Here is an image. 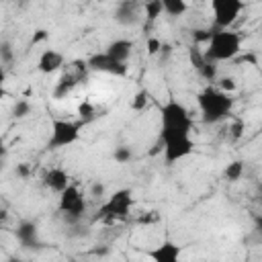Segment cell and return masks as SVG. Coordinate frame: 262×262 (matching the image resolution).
<instances>
[{
  "instance_id": "obj_23",
  "label": "cell",
  "mask_w": 262,
  "mask_h": 262,
  "mask_svg": "<svg viewBox=\"0 0 262 262\" xmlns=\"http://www.w3.org/2000/svg\"><path fill=\"white\" fill-rule=\"evenodd\" d=\"M0 57H2V63H10L12 61V49H10V43L8 41H2V45H0Z\"/></svg>"
},
{
  "instance_id": "obj_2",
  "label": "cell",
  "mask_w": 262,
  "mask_h": 262,
  "mask_svg": "<svg viewBox=\"0 0 262 262\" xmlns=\"http://www.w3.org/2000/svg\"><path fill=\"white\" fill-rule=\"evenodd\" d=\"M242 49V37L231 29H215L207 39L205 57L211 61H227L233 59Z\"/></svg>"
},
{
  "instance_id": "obj_16",
  "label": "cell",
  "mask_w": 262,
  "mask_h": 262,
  "mask_svg": "<svg viewBox=\"0 0 262 262\" xmlns=\"http://www.w3.org/2000/svg\"><path fill=\"white\" fill-rule=\"evenodd\" d=\"M162 8L168 16H182L188 10V2L186 0H160Z\"/></svg>"
},
{
  "instance_id": "obj_22",
  "label": "cell",
  "mask_w": 262,
  "mask_h": 262,
  "mask_svg": "<svg viewBox=\"0 0 262 262\" xmlns=\"http://www.w3.org/2000/svg\"><path fill=\"white\" fill-rule=\"evenodd\" d=\"M147 100H149L147 90H139V92L135 94V98L131 100V108H133V111H143V108L147 106Z\"/></svg>"
},
{
  "instance_id": "obj_3",
  "label": "cell",
  "mask_w": 262,
  "mask_h": 262,
  "mask_svg": "<svg viewBox=\"0 0 262 262\" xmlns=\"http://www.w3.org/2000/svg\"><path fill=\"white\" fill-rule=\"evenodd\" d=\"M168 133H192L190 111L176 98L166 100L160 108V135Z\"/></svg>"
},
{
  "instance_id": "obj_17",
  "label": "cell",
  "mask_w": 262,
  "mask_h": 262,
  "mask_svg": "<svg viewBox=\"0 0 262 262\" xmlns=\"http://www.w3.org/2000/svg\"><path fill=\"white\" fill-rule=\"evenodd\" d=\"M225 178L227 180H231V182H235V180H239L242 178V174H244V162L242 160H233V162H229L227 166H225Z\"/></svg>"
},
{
  "instance_id": "obj_4",
  "label": "cell",
  "mask_w": 262,
  "mask_h": 262,
  "mask_svg": "<svg viewBox=\"0 0 262 262\" xmlns=\"http://www.w3.org/2000/svg\"><path fill=\"white\" fill-rule=\"evenodd\" d=\"M57 209H59L66 223H78L84 217V213L88 209V203H86V196L80 192V188L70 184L63 192H59Z\"/></svg>"
},
{
  "instance_id": "obj_10",
  "label": "cell",
  "mask_w": 262,
  "mask_h": 262,
  "mask_svg": "<svg viewBox=\"0 0 262 262\" xmlns=\"http://www.w3.org/2000/svg\"><path fill=\"white\" fill-rule=\"evenodd\" d=\"M141 8H143L141 0H119L113 10V18L121 27H135L141 20Z\"/></svg>"
},
{
  "instance_id": "obj_13",
  "label": "cell",
  "mask_w": 262,
  "mask_h": 262,
  "mask_svg": "<svg viewBox=\"0 0 262 262\" xmlns=\"http://www.w3.org/2000/svg\"><path fill=\"white\" fill-rule=\"evenodd\" d=\"M41 182H43L45 188H49V190H53V192L59 194V192H63V190L70 186V174H68L63 168L53 166V168H49V170L43 172Z\"/></svg>"
},
{
  "instance_id": "obj_25",
  "label": "cell",
  "mask_w": 262,
  "mask_h": 262,
  "mask_svg": "<svg viewBox=\"0 0 262 262\" xmlns=\"http://www.w3.org/2000/svg\"><path fill=\"white\" fill-rule=\"evenodd\" d=\"M162 47H164V45H162V41H160V39H156V37H149V39H147V51H149L151 55H156Z\"/></svg>"
},
{
  "instance_id": "obj_8",
  "label": "cell",
  "mask_w": 262,
  "mask_h": 262,
  "mask_svg": "<svg viewBox=\"0 0 262 262\" xmlns=\"http://www.w3.org/2000/svg\"><path fill=\"white\" fill-rule=\"evenodd\" d=\"M244 10L242 0H211V14L215 29H231Z\"/></svg>"
},
{
  "instance_id": "obj_19",
  "label": "cell",
  "mask_w": 262,
  "mask_h": 262,
  "mask_svg": "<svg viewBox=\"0 0 262 262\" xmlns=\"http://www.w3.org/2000/svg\"><path fill=\"white\" fill-rule=\"evenodd\" d=\"M143 10H145L147 20H156V18L164 12V8H162V2H160V0H143Z\"/></svg>"
},
{
  "instance_id": "obj_9",
  "label": "cell",
  "mask_w": 262,
  "mask_h": 262,
  "mask_svg": "<svg viewBox=\"0 0 262 262\" xmlns=\"http://www.w3.org/2000/svg\"><path fill=\"white\" fill-rule=\"evenodd\" d=\"M86 66L92 72H102V74H111V76H127V63L111 57L106 51L92 53L86 59Z\"/></svg>"
},
{
  "instance_id": "obj_27",
  "label": "cell",
  "mask_w": 262,
  "mask_h": 262,
  "mask_svg": "<svg viewBox=\"0 0 262 262\" xmlns=\"http://www.w3.org/2000/svg\"><path fill=\"white\" fill-rule=\"evenodd\" d=\"M23 2H27V0H23Z\"/></svg>"
},
{
  "instance_id": "obj_5",
  "label": "cell",
  "mask_w": 262,
  "mask_h": 262,
  "mask_svg": "<svg viewBox=\"0 0 262 262\" xmlns=\"http://www.w3.org/2000/svg\"><path fill=\"white\" fill-rule=\"evenodd\" d=\"M80 123L70 121V119H53L51 121V131L47 137V149H61L70 147L80 139Z\"/></svg>"
},
{
  "instance_id": "obj_12",
  "label": "cell",
  "mask_w": 262,
  "mask_h": 262,
  "mask_svg": "<svg viewBox=\"0 0 262 262\" xmlns=\"http://www.w3.org/2000/svg\"><path fill=\"white\" fill-rule=\"evenodd\" d=\"M14 235H16V242L23 246V248H39L41 246V239H39V227L35 221H20L14 229Z\"/></svg>"
},
{
  "instance_id": "obj_14",
  "label": "cell",
  "mask_w": 262,
  "mask_h": 262,
  "mask_svg": "<svg viewBox=\"0 0 262 262\" xmlns=\"http://www.w3.org/2000/svg\"><path fill=\"white\" fill-rule=\"evenodd\" d=\"M180 256H182V248L170 239H164L162 244H158L154 250L147 252V258H151L154 262H178Z\"/></svg>"
},
{
  "instance_id": "obj_20",
  "label": "cell",
  "mask_w": 262,
  "mask_h": 262,
  "mask_svg": "<svg viewBox=\"0 0 262 262\" xmlns=\"http://www.w3.org/2000/svg\"><path fill=\"white\" fill-rule=\"evenodd\" d=\"M33 113V104L29 102V100H16L14 102V106H12V117L14 119H25V117H29Z\"/></svg>"
},
{
  "instance_id": "obj_7",
  "label": "cell",
  "mask_w": 262,
  "mask_h": 262,
  "mask_svg": "<svg viewBox=\"0 0 262 262\" xmlns=\"http://www.w3.org/2000/svg\"><path fill=\"white\" fill-rule=\"evenodd\" d=\"M133 207V194L129 188H121L113 192L98 209V217L102 219H125Z\"/></svg>"
},
{
  "instance_id": "obj_24",
  "label": "cell",
  "mask_w": 262,
  "mask_h": 262,
  "mask_svg": "<svg viewBox=\"0 0 262 262\" xmlns=\"http://www.w3.org/2000/svg\"><path fill=\"white\" fill-rule=\"evenodd\" d=\"M219 88L231 94V92L237 88V84H235V80H233V78H221V80H219Z\"/></svg>"
},
{
  "instance_id": "obj_1",
  "label": "cell",
  "mask_w": 262,
  "mask_h": 262,
  "mask_svg": "<svg viewBox=\"0 0 262 262\" xmlns=\"http://www.w3.org/2000/svg\"><path fill=\"white\" fill-rule=\"evenodd\" d=\"M196 104L201 111V119L209 125L221 123L231 115L233 98L229 92L221 90L219 86H207L196 94Z\"/></svg>"
},
{
  "instance_id": "obj_15",
  "label": "cell",
  "mask_w": 262,
  "mask_h": 262,
  "mask_svg": "<svg viewBox=\"0 0 262 262\" xmlns=\"http://www.w3.org/2000/svg\"><path fill=\"white\" fill-rule=\"evenodd\" d=\"M104 51H106L111 57H115V59L127 63L129 57L133 55V41H129V39H115V41H111V43L106 45Z\"/></svg>"
},
{
  "instance_id": "obj_26",
  "label": "cell",
  "mask_w": 262,
  "mask_h": 262,
  "mask_svg": "<svg viewBox=\"0 0 262 262\" xmlns=\"http://www.w3.org/2000/svg\"><path fill=\"white\" fill-rule=\"evenodd\" d=\"M92 192H94V194H96V192L102 194V186H100V184H94V186H92Z\"/></svg>"
},
{
  "instance_id": "obj_18",
  "label": "cell",
  "mask_w": 262,
  "mask_h": 262,
  "mask_svg": "<svg viewBox=\"0 0 262 262\" xmlns=\"http://www.w3.org/2000/svg\"><path fill=\"white\" fill-rule=\"evenodd\" d=\"M74 86H76V76H72V74L61 76V80H59V82H57V86H55V96L59 98V96L68 94V92H70Z\"/></svg>"
},
{
  "instance_id": "obj_6",
  "label": "cell",
  "mask_w": 262,
  "mask_h": 262,
  "mask_svg": "<svg viewBox=\"0 0 262 262\" xmlns=\"http://www.w3.org/2000/svg\"><path fill=\"white\" fill-rule=\"evenodd\" d=\"M160 139H162L164 160L168 164H176L188 158L194 149L192 133H168V135H160Z\"/></svg>"
},
{
  "instance_id": "obj_21",
  "label": "cell",
  "mask_w": 262,
  "mask_h": 262,
  "mask_svg": "<svg viewBox=\"0 0 262 262\" xmlns=\"http://www.w3.org/2000/svg\"><path fill=\"white\" fill-rule=\"evenodd\" d=\"M113 158H115V162H117V164H127V162H131V160H133V151H131V147H129V145H119V147H115Z\"/></svg>"
},
{
  "instance_id": "obj_11",
  "label": "cell",
  "mask_w": 262,
  "mask_h": 262,
  "mask_svg": "<svg viewBox=\"0 0 262 262\" xmlns=\"http://www.w3.org/2000/svg\"><path fill=\"white\" fill-rule=\"evenodd\" d=\"M63 66H66V55L61 51H57V49H51V47L41 51V55L37 59V70L41 74H55Z\"/></svg>"
}]
</instances>
